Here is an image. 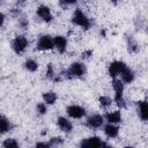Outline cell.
Wrapping results in <instances>:
<instances>
[{
	"label": "cell",
	"mask_w": 148,
	"mask_h": 148,
	"mask_svg": "<svg viewBox=\"0 0 148 148\" xmlns=\"http://www.w3.org/2000/svg\"><path fill=\"white\" fill-rule=\"evenodd\" d=\"M35 148H50V143L46 142H37Z\"/></svg>",
	"instance_id": "26"
},
{
	"label": "cell",
	"mask_w": 148,
	"mask_h": 148,
	"mask_svg": "<svg viewBox=\"0 0 148 148\" xmlns=\"http://www.w3.org/2000/svg\"><path fill=\"white\" fill-rule=\"evenodd\" d=\"M105 119L109 121V124H116V123H120L121 121V114L119 111H114V112H109L105 116Z\"/></svg>",
	"instance_id": "15"
},
{
	"label": "cell",
	"mask_w": 148,
	"mask_h": 148,
	"mask_svg": "<svg viewBox=\"0 0 148 148\" xmlns=\"http://www.w3.org/2000/svg\"><path fill=\"white\" fill-rule=\"evenodd\" d=\"M64 142V140L60 138V136H56V138H52L51 140H50V146L52 145V146H57V145H61Z\"/></svg>",
	"instance_id": "24"
},
{
	"label": "cell",
	"mask_w": 148,
	"mask_h": 148,
	"mask_svg": "<svg viewBox=\"0 0 148 148\" xmlns=\"http://www.w3.org/2000/svg\"><path fill=\"white\" fill-rule=\"evenodd\" d=\"M67 114L71 117V118H74V119H80L82 117L86 116V110L84 108L80 106V105H69L67 108Z\"/></svg>",
	"instance_id": "6"
},
{
	"label": "cell",
	"mask_w": 148,
	"mask_h": 148,
	"mask_svg": "<svg viewBox=\"0 0 148 148\" xmlns=\"http://www.w3.org/2000/svg\"><path fill=\"white\" fill-rule=\"evenodd\" d=\"M91 53H92V51H90V50H89V51H86V52L82 53V58H89V56H90Z\"/></svg>",
	"instance_id": "28"
},
{
	"label": "cell",
	"mask_w": 148,
	"mask_h": 148,
	"mask_svg": "<svg viewBox=\"0 0 148 148\" xmlns=\"http://www.w3.org/2000/svg\"><path fill=\"white\" fill-rule=\"evenodd\" d=\"M138 112L139 116L142 120H147L148 118V106H147V102L146 101H141L138 104Z\"/></svg>",
	"instance_id": "13"
},
{
	"label": "cell",
	"mask_w": 148,
	"mask_h": 148,
	"mask_svg": "<svg viewBox=\"0 0 148 148\" xmlns=\"http://www.w3.org/2000/svg\"><path fill=\"white\" fill-rule=\"evenodd\" d=\"M24 67H25L28 71H30V72H35V71H37V68H38V62L35 61L34 59H28V60L24 62Z\"/></svg>",
	"instance_id": "19"
},
{
	"label": "cell",
	"mask_w": 148,
	"mask_h": 148,
	"mask_svg": "<svg viewBox=\"0 0 148 148\" xmlns=\"http://www.w3.org/2000/svg\"><path fill=\"white\" fill-rule=\"evenodd\" d=\"M57 123H58L59 128H60L61 131H64L65 133H69V132L72 131V128H73L72 123H71L67 118H65V117H59Z\"/></svg>",
	"instance_id": "12"
},
{
	"label": "cell",
	"mask_w": 148,
	"mask_h": 148,
	"mask_svg": "<svg viewBox=\"0 0 148 148\" xmlns=\"http://www.w3.org/2000/svg\"><path fill=\"white\" fill-rule=\"evenodd\" d=\"M53 39L50 36H40L37 43V49L40 51H46V50H51L53 47Z\"/></svg>",
	"instance_id": "7"
},
{
	"label": "cell",
	"mask_w": 148,
	"mask_h": 148,
	"mask_svg": "<svg viewBox=\"0 0 148 148\" xmlns=\"http://www.w3.org/2000/svg\"><path fill=\"white\" fill-rule=\"evenodd\" d=\"M125 148H133V147H131V146H127V147H125Z\"/></svg>",
	"instance_id": "31"
},
{
	"label": "cell",
	"mask_w": 148,
	"mask_h": 148,
	"mask_svg": "<svg viewBox=\"0 0 148 148\" xmlns=\"http://www.w3.org/2000/svg\"><path fill=\"white\" fill-rule=\"evenodd\" d=\"M111 103H112V101H111V98H110L109 96H101V97H99V104H101L103 108L110 106Z\"/></svg>",
	"instance_id": "22"
},
{
	"label": "cell",
	"mask_w": 148,
	"mask_h": 148,
	"mask_svg": "<svg viewBox=\"0 0 148 148\" xmlns=\"http://www.w3.org/2000/svg\"><path fill=\"white\" fill-rule=\"evenodd\" d=\"M28 44H29V42L24 36H16L12 43V47L17 54H21L25 51Z\"/></svg>",
	"instance_id": "4"
},
{
	"label": "cell",
	"mask_w": 148,
	"mask_h": 148,
	"mask_svg": "<svg viewBox=\"0 0 148 148\" xmlns=\"http://www.w3.org/2000/svg\"><path fill=\"white\" fill-rule=\"evenodd\" d=\"M120 74H121V80L126 83H131L134 80V72L128 67H125Z\"/></svg>",
	"instance_id": "14"
},
{
	"label": "cell",
	"mask_w": 148,
	"mask_h": 148,
	"mask_svg": "<svg viewBox=\"0 0 148 148\" xmlns=\"http://www.w3.org/2000/svg\"><path fill=\"white\" fill-rule=\"evenodd\" d=\"M2 145H3V148H20L17 141H16L15 139H13V138L6 139Z\"/></svg>",
	"instance_id": "20"
},
{
	"label": "cell",
	"mask_w": 148,
	"mask_h": 148,
	"mask_svg": "<svg viewBox=\"0 0 148 148\" xmlns=\"http://www.w3.org/2000/svg\"><path fill=\"white\" fill-rule=\"evenodd\" d=\"M37 15L45 22H51L52 20V14H51V10L47 6L45 5H40L38 8H37Z\"/></svg>",
	"instance_id": "10"
},
{
	"label": "cell",
	"mask_w": 148,
	"mask_h": 148,
	"mask_svg": "<svg viewBox=\"0 0 148 148\" xmlns=\"http://www.w3.org/2000/svg\"><path fill=\"white\" fill-rule=\"evenodd\" d=\"M65 74H66V77H68V79L81 77L86 74V66L81 62H73L71 65V67L65 72Z\"/></svg>",
	"instance_id": "3"
},
{
	"label": "cell",
	"mask_w": 148,
	"mask_h": 148,
	"mask_svg": "<svg viewBox=\"0 0 148 148\" xmlns=\"http://www.w3.org/2000/svg\"><path fill=\"white\" fill-rule=\"evenodd\" d=\"M102 148H113V147H111V146H106V145H104Z\"/></svg>",
	"instance_id": "30"
},
{
	"label": "cell",
	"mask_w": 148,
	"mask_h": 148,
	"mask_svg": "<svg viewBox=\"0 0 148 148\" xmlns=\"http://www.w3.org/2000/svg\"><path fill=\"white\" fill-rule=\"evenodd\" d=\"M57 98H58V96L53 91H49L43 95V99H44V102H46V104H53L57 101Z\"/></svg>",
	"instance_id": "18"
},
{
	"label": "cell",
	"mask_w": 148,
	"mask_h": 148,
	"mask_svg": "<svg viewBox=\"0 0 148 148\" xmlns=\"http://www.w3.org/2000/svg\"><path fill=\"white\" fill-rule=\"evenodd\" d=\"M53 76H54V72H53L52 64H49L46 66V77L47 79H53Z\"/></svg>",
	"instance_id": "23"
},
{
	"label": "cell",
	"mask_w": 148,
	"mask_h": 148,
	"mask_svg": "<svg viewBox=\"0 0 148 148\" xmlns=\"http://www.w3.org/2000/svg\"><path fill=\"white\" fill-rule=\"evenodd\" d=\"M53 45L57 47V50L60 53H64L67 47V39L64 36H56L53 38Z\"/></svg>",
	"instance_id": "11"
},
{
	"label": "cell",
	"mask_w": 148,
	"mask_h": 148,
	"mask_svg": "<svg viewBox=\"0 0 148 148\" xmlns=\"http://www.w3.org/2000/svg\"><path fill=\"white\" fill-rule=\"evenodd\" d=\"M37 111H38V113H40V114L46 113V111H47L46 104H44V103H38V104H37Z\"/></svg>",
	"instance_id": "25"
},
{
	"label": "cell",
	"mask_w": 148,
	"mask_h": 148,
	"mask_svg": "<svg viewBox=\"0 0 148 148\" xmlns=\"http://www.w3.org/2000/svg\"><path fill=\"white\" fill-rule=\"evenodd\" d=\"M127 45H128V51L130 52H136L138 51V44L133 39L132 36H128L127 37Z\"/></svg>",
	"instance_id": "21"
},
{
	"label": "cell",
	"mask_w": 148,
	"mask_h": 148,
	"mask_svg": "<svg viewBox=\"0 0 148 148\" xmlns=\"http://www.w3.org/2000/svg\"><path fill=\"white\" fill-rule=\"evenodd\" d=\"M103 146H104V142L98 136L83 139L80 142V148H102Z\"/></svg>",
	"instance_id": "5"
},
{
	"label": "cell",
	"mask_w": 148,
	"mask_h": 148,
	"mask_svg": "<svg viewBox=\"0 0 148 148\" xmlns=\"http://www.w3.org/2000/svg\"><path fill=\"white\" fill-rule=\"evenodd\" d=\"M112 87L114 89V102L117 103L118 106L120 108H125V99L123 96V91H124V83L120 80L114 79L112 82Z\"/></svg>",
	"instance_id": "2"
},
{
	"label": "cell",
	"mask_w": 148,
	"mask_h": 148,
	"mask_svg": "<svg viewBox=\"0 0 148 148\" xmlns=\"http://www.w3.org/2000/svg\"><path fill=\"white\" fill-rule=\"evenodd\" d=\"M3 22H5V14L2 12H0V27L3 24Z\"/></svg>",
	"instance_id": "29"
},
{
	"label": "cell",
	"mask_w": 148,
	"mask_h": 148,
	"mask_svg": "<svg viewBox=\"0 0 148 148\" xmlns=\"http://www.w3.org/2000/svg\"><path fill=\"white\" fill-rule=\"evenodd\" d=\"M118 132H119V128L117 126H114L113 124H108L104 127V133L109 138H116L118 135Z\"/></svg>",
	"instance_id": "17"
},
{
	"label": "cell",
	"mask_w": 148,
	"mask_h": 148,
	"mask_svg": "<svg viewBox=\"0 0 148 148\" xmlns=\"http://www.w3.org/2000/svg\"><path fill=\"white\" fill-rule=\"evenodd\" d=\"M103 121H104V118L101 116V114H92L90 117H88L87 119V126L90 127V128H99L102 125H103Z\"/></svg>",
	"instance_id": "9"
},
{
	"label": "cell",
	"mask_w": 148,
	"mask_h": 148,
	"mask_svg": "<svg viewBox=\"0 0 148 148\" xmlns=\"http://www.w3.org/2000/svg\"><path fill=\"white\" fill-rule=\"evenodd\" d=\"M28 24H29L28 20H25V18H21V20H20V25H21L22 28H27Z\"/></svg>",
	"instance_id": "27"
},
{
	"label": "cell",
	"mask_w": 148,
	"mask_h": 148,
	"mask_svg": "<svg viewBox=\"0 0 148 148\" xmlns=\"http://www.w3.org/2000/svg\"><path fill=\"white\" fill-rule=\"evenodd\" d=\"M12 128V125H10V121L2 114H0V134H3L8 131H10Z\"/></svg>",
	"instance_id": "16"
},
{
	"label": "cell",
	"mask_w": 148,
	"mask_h": 148,
	"mask_svg": "<svg viewBox=\"0 0 148 148\" xmlns=\"http://www.w3.org/2000/svg\"><path fill=\"white\" fill-rule=\"evenodd\" d=\"M125 67H126V65L123 61H113L109 66V75L111 77H116L117 75H119L123 72V69Z\"/></svg>",
	"instance_id": "8"
},
{
	"label": "cell",
	"mask_w": 148,
	"mask_h": 148,
	"mask_svg": "<svg viewBox=\"0 0 148 148\" xmlns=\"http://www.w3.org/2000/svg\"><path fill=\"white\" fill-rule=\"evenodd\" d=\"M72 22H73L74 24H76V25H79V27L86 29V30L89 29L90 25H91L90 20L88 18V16H87L80 8L75 9V12H74V14H73V16H72Z\"/></svg>",
	"instance_id": "1"
}]
</instances>
